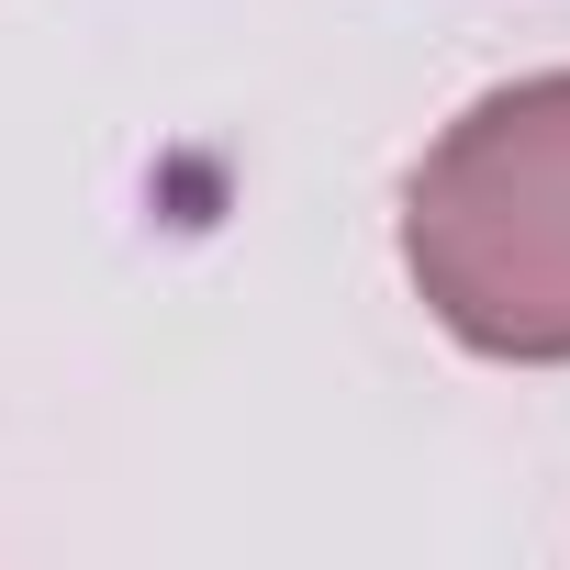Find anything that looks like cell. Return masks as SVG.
<instances>
[{
  "label": "cell",
  "instance_id": "6da1fadb",
  "mask_svg": "<svg viewBox=\"0 0 570 570\" xmlns=\"http://www.w3.org/2000/svg\"><path fill=\"white\" fill-rule=\"evenodd\" d=\"M403 268L481 358H570V68L481 90L403 179Z\"/></svg>",
  "mask_w": 570,
  "mask_h": 570
}]
</instances>
